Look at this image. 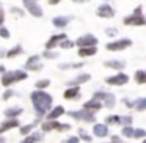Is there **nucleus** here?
Segmentation results:
<instances>
[{
    "label": "nucleus",
    "instance_id": "7ed1b4c3",
    "mask_svg": "<svg viewBox=\"0 0 146 143\" xmlns=\"http://www.w3.org/2000/svg\"><path fill=\"white\" fill-rule=\"evenodd\" d=\"M140 13H141V7L137 8L132 16H127L126 19H124V24H126V25H145L146 21L143 16H140Z\"/></svg>",
    "mask_w": 146,
    "mask_h": 143
},
{
    "label": "nucleus",
    "instance_id": "e433bc0d",
    "mask_svg": "<svg viewBox=\"0 0 146 143\" xmlns=\"http://www.w3.org/2000/svg\"><path fill=\"white\" fill-rule=\"evenodd\" d=\"M115 33H118L116 29H107V35H111V36H113Z\"/></svg>",
    "mask_w": 146,
    "mask_h": 143
},
{
    "label": "nucleus",
    "instance_id": "2f4dec72",
    "mask_svg": "<svg viewBox=\"0 0 146 143\" xmlns=\"http://www.w3.org/2000/svg\"><path fill=\"white\" fill-rule=\"evenodd\" d=\"M44 57L46 58H55V57H57V52H44Z\"/></svg>",
    "mask_w": 146,
    "mask_h": 143
},
{
    "label": "nucleus",
    "instance_id": "6e6552de",
    "mask_svg": "<svg viewBox=\"0 0 146 143\" xmlns=\"http://www.w3.org/2000/svg\"><path fill=\"white\" fill-rule=\"evenodd\" d=\"M127 80H129V77H127L126 74L119 72L113 77H108L107 83H110V85H124V83H127Z\"/></svg>",
    "mask_w": 146,
    "mask_h": 143
},
{
    "label": "nucleus",
    "instance_id": "a18cd8bd",
    "mask_svg": "<svg viewBox=\"0 0 146 143\" xmlns=\"http://www.w3.org/2000/svg\"><path fill=\"white\" fill-rule=\"evenodd\" d=\"M0 143H3V140H2V138H0Z\"/></svg>",
    "mask_w": 146,
    "mask_h": 143
},
{
    "label": "nucleus",
    "instance_id": "f3484780",
    "mask_svg": "<svg viewBox=\"0 0 146 143\" xmlns=\"http://www.w3.org/2000/svg\"><path fill=\"white\" fill-rule=\"evenodd\" d=\"M105 66L107 68H115V69H123L126 66L124 61H105Z\"/></svg>",
    "mask_w": 146,
    "mask_h": 143
},
{
    "label": "nucleus",
    "instance_id": "58836bf2",
    "mask_svg": "<svg viewBox=\"0 0 146 143\" xmlns=\"http://www.w3.org/2000/svg\"><path fill=\"white\" fill-rule=\"evenodd\" d=\"M11 96H13V91H7V93L3 94V99H10Z\"/></svg>",
    "mask_w": 146,
    "mask_h": 143
},
{
    "label": "nucleus",
    "instance_id": "b1692460",
    "mask_svg": "<svg viewBox=\"0 0 146 143\" xmlns=\"http://www.w3.org/2000/svg\"><path fill=\"white\" fill-rule=\"evenodd\" d=\"M58 124L57 123H54V121H50V123H46V124H42V129L44 130H50V129H54V127H57Z\"/></svg>",
    "mask_w": 146,
    "mask_h": 143
},
{
    "label": "nucleus",
    "instance_id": "aec40b11",
    "mask_svg": "<svg viewBox=\"0 0 146 143\" xmlns=\"http://www.w3.org/2000/svg\"><path fill=\"white\" fill-rule=\"evenodd\" d=\"M77 94H79V88H69V90L64 91V98L66 99H72V98H76Z\"/></svg>",
    "mask_w": 146,
    "mask_h": 143
},
{
    "label": "nucleus",
    "instance_id": "423d86ee",
    "mask_svg": "<svg viewBox=\"0 0 146 143\" xmlns=\"http://www.w3.org/2000/svg\"><path fill=\"white\" fill-rule=\"evenodd\" d=\"M130 44H132L130 39H119V41L110 43V44L107 46V49H108V51H123V49L129 47Z\"/></svg>",
    "mask_w": 146,
    "mask_h": 143
},
{
    "label": "nucleus",
    "instance_id": "f03ea898",
    "mask_svg": "<svg viewBox=\"0 0 146 143\" xmlns=\"http://www.w3.org/2000/svg\"><path fill=\"white\" fill-rule=\"evenodd\" d=\"M25 77L27 74L24 71H10L2 76V83H3V86H10L11 83H16L17 80H24Z\"/></svg>",
    "mask_w": 146,
    "mask_h": 143
},
{
    "label": "nucleus",
    "instance_id": "6ab92c4d",
    "mask_svg": "<svg viewBox=\"0 0 146 143\" xmlns=\"http://www.w3.org/2000/svg\"><path fill=\"white\" fill-rule=\"evenodd\" d=\"M63 113H64L63 107H57L55 110H52L50 113H49V120H55V118H58L60 115H63Z\"/></svg>",
    "mask_w": 146,
    "mask_h": 143
},
{
    "label": "nucleus",
    "instance_id": "393cba45",
    "mask_svg": "<svg viewBox=\"0 0 146 143\" xmlns=\"http://www.w3.org/2000/svg\"><path fill=\"white\" fill-rule=\"evenodd\" d=\"M49 83H50V82H49V80H38V82H36V86H38V88L39 90H41V88H46V86H49Z\"/></svg>",
    "mask_w": 146,
    "mask_h": 143
},
{
    "label": "nucleus",
    "instance_id": "4be33fe9",
    "mask_svg": "<svg viewBox=\"0 0 146 143\" xmlns=\"http://www.w3.org/2000/svg\"><path fill=\"white\" fill-rule=\"evenodd\" d=\"M19 113H22V108H8V110H5L7 116H17Z\"/></svg>",
    "mask_w": 146,
    "mask_h": 143
},
{
    "label": "nucleus",
    "instance_id": "c756f323",
    "mask_svg": "<svg viewBox=\"0 0 146 143\" xmlns=\"http://www.w3.org/2000/svg\"><path fill=\"white\" fill-rule=\"evenodd\" d=\"M82 63H76V65H60L61 69H66V68H80Z\"/></svg>",
    "mask_w": 146,
    "mask_h": 143
},
{
    "label": "nucleus",
    "instance_id": "a211bd4d",
    "mask_svg": "<svg viewBox=\"0 0 146 143\" xmlns=\"http://www.w3.org/2000/svg\"><path fill=\"white\" fill-rule=\"evenodd\" d=\"M101 107H102L101 102H98L96 99H93V101H90V102H86V104H85V110H90V108L98 110V108H101Z\"/></svg>",
    "mask_w": 146,
    "mask_h": 143
},
{
    "label": "nucleus",
    "instance_id": "f8f14e48",
    "mask_svg": "<svg viewBox=\"0 0 146 143\" xmlns=\"http://www.w3.org/2000/svg\"><path fill=\"white\" fill-rule=\"evenodd\" d=\"M93 132H94L98 137H105L108 134V129H107V126H104V124H96L94 129H93Z\"/></svg>",
    "mask_w": 146,
    "mask_h": 143
},
{
    "label": "nucleus",
    "instance_id": "ddd939ff",
    "mask_svg": "<svg viewBox=\"0 0 146 143\" xmlns=\"http://www.w3.org/2000/svg\"><path fill=\"white\" fill-rule=\"evenodd\" d=\"M52 22H54V25L55 27H66L68 25V22H69V19H68V17H64V16H57V17H54V21H52Z\"/></svg>",
    "mask_w": 146,
    "mask_h": 143
},
{
    "label": "nucleus",
    "instance_id": "c85d7f7f",
    "mask_svg": "<svg viewBox=\"0 0 146 143\" xmlns=\"http://www.w3.org/2000/svg\"><path fill=\"white\" fill-rule=\"evenodd\" d=\"M123 134H124L126 137H132V135H133V129H132V127H124V129H123Z\"/></svg>",
    "mask_w": 146,
    "mask_h": 143
},
{
    "label": "nucleus",
    "instance_id": "20e7f679",
    "mask_svg": "<svg viewBox=\"0 0 146 143\" xmlns=\"http://www.w3.org/2000/svg\"><path fill=\"white\" fill-rule=\"evenodd\" d=\"M24 5L27 7L29 13H32L33 16H36V17H41L42 16V10L39 8L38 0H24Z\"/></svg>",
    "mask_w": 146,
    "mask_h": 143
},
{
    "label": "nucleus",
    "instance_id": "79ce46f5",
    "mask_svg": "<svg viewBox=\"0 0 146 143\" xmlns=\"http://www.w3.org/2000/svg\"><path fill=\"white\" fill-rule=\"evenodd\" d=\"M72 2H79V3H82V2H88V0H72Z\"/></svg>",
    "mask_w": 146,
    "mask_h": 143
},
{
    "label": "nucleus",
    "instance_id": "49530a36",
    "mask_svg": "<svg viewBox=\"0 0 146 143\" xmlns=\"http://www.w3.org/2000/svg\"><path fill=\"white\" fill-rule=\"evenodd\" d=\"M143 143H146V140H145V142H143Z\"/></svg>",
    "mask_w": 146,
    "mask_h": 143
},
{
    "label": "nucleus",
    "instance_id": "4468645a",
    "mask_svg": "<svg viewBox=\"0 0 146 143\" xmlns=\"http://www.w3.org/2000/svg\"><path fill=\"white\" fill-rule=\"evenodd\" d=\"M64 38H66L64 35H57V36H52V38L49 39V43H47V46H46V47H47V49H54L55 46H57V43L60 41V39H64Z\"/></svg>",
    "mask_w": 146,
    "mask_h": 143
},
{
    "label": "nucleus",
    "instance_id": "5701e85b",
    "mask_svg": "<svg viewBox=\"0 0 146 143\" xmlns=\"http://www.w3.org/2000/svg\"><path fill=\"white\" fill-rule=\"evenodd\" d=\"M86 80H90V76L88 74H83V76L76 77L74 80H71V83H82V82H86Z\"/></svg>",
    "mask_w": 146,
    "mask_h": 143
},
{
    "label": "nucleus",
    "instance_id": "a878e982",
    "mask_svg": "<svg viewBox=\"0 0 146 143\" xmlns=\"http://www.w3.org/2000/svg\"><path fill=\"white\" fill-rule=\"evenodd\" d=\"M21 52H22V49H21V47H14V49H11V51L8 52L7 55H8V57H10V58H11V57H14V55L21 54Z\"/></svg>",
    "mask_w": 146,
    "mask_h": 143
},
{
    "label": "nucleus",
    "instance_id": "c03bdc74",
    "mask_svg": "<svg viewBox=\"0 0 146 143\" xmlns=\"http://www.w3.org/2000/svg\"><path fill=\"white\" fill-rule=\"evenodd\" d=\"M2 55H3V52H0V57H2Z\"/></svg>",
    "mask_w": 146,
    "mask_h": 143
},
{
    "label": "nucleus",
    "instance_id": "1a4fd4ad",
    "mask_svg": "<svg viewBox=\"0 0 146 143\" xmlns=\"http://www.w3.org/2000/svg\"><path fill=\"white\" fill-rule=\"evenodd\" d=\"M113 14H115V10L110 5H101L98 8V16H101V17H111Z\"/></svg>",
    "mask_w": 146,
    "mask_h": 143
},
{
    "label": "nucleus",
    "instance_id": "bb28decb",
    "mask_svg": "<svg viewBox=\"0 0 146 143\" xmlns=\"http://www.w3.org/2000/svg\"><path fill=\"white\" fill-rule=\"evenodd\" d=\"M137 108H138V110L146 108V98L145 99H138V101H137Z\"/></svg>",
    "mask_w": 146,
    "mask_h": 143
},
{
    "label": "nucleus",
    "instance_id": "c9c22d12",
    "mask_svg": "<svg viewBox=\"0 0 146 143\" xmlns=\"http://www.w3.org/2000/svg\"><path fill=\"white\" fill-rule=\"evenodd\" d=\"M0 36H3V38H8L10 36V33H8L7 29H0Z\"/></svg>",
    "mask_w": 146,
    "mask_h": 143
},
{
    "label": "nucleus",
    "instance_id": "9b49d317",
    "mask_svg": "<svg viewBox=\"0 0 146 143\" xmlns=\"http://www.w3.org/2000/svg\"><path fill=\"white\" fill-rule=\"evenodd\" d=\"M38 60H39V57H36V55H35V57H32L29 61H27V65H25V66L29 68V69H33V71H38V69H41V68H42V65L36 63Z\"/></svg>",
    "mask_w": 146,
    "mask_h": 143
},
{
    "label": "nucleus",
    "instance_id": "ea45409f",
    "mask_svg": "<svg viewBox=\"0 0 146 143\" xmlns=\"http://www.w3.org/2000/svg\"><path fill=\"white\" fill-rule=\"evenodd\" d=\"M68 143H79V138H77V137H72V138L68 140Z\"/></svg>",
    "mask_w": 146,
    "mask_h": 143
},
{
    "label": "nucleus",
    "instance_id": "f704fd0d",
    "mask_svg": "<svg viewBox=\"0 0 146 143\" xmlns=\"http://www.w3.org/2000/svg\"><path fill=\"white\" fill-rule=\"evenodd\" d=\"M38 138H39V137H29V138H25L22 143H33V142H36Z\"/></svg>",
    "mask_w": 146,
    "mask_h": 143
},
{
    "label": "nucleus",
    "instance_id": "473e14b6",
    "mask_svg": "<svg viewBox=\"0 0 146 143\" xmlns=\"http://www.w3.org/2000/svg\"><path fill=\"white\" fill-rule=\"evenodd\" d=\"M119 120H121V116H110L108 118V123L115 124V123H119Z\"/></svg>",
    "mask_w": 146,
    "mask_h": 143
},
{
    "label": "nucleus",
    "instance_id": "7c9ffc66",
    "mask_svg": "<svg viewBox=\"0 0 146 143\" xmlns=\"http://www.w3.org/2000/svg\"><path fill=\"white\" fill-rule=\"evenodd\" d=\"M60 47H63V49H71V47H72V43L66 39V41H63V43L60 44Z\"/></svg>",
    "mask_w": 146,
    "mask_h": 143
},
{
    "label": "nucleus",
    "instance_id": "f257e3e1",
    "mask_svg": "<svg viewBox=\"0 0 146 143\" xmlns=\"http://www.w3.org/2000/svg\"><path fill=\"white\" fill-rule=\"evenodd\" d=\"M32 101H33V104H35V107H36V112L41 113V115L46 113L47 108L50 107V104H52L50 94H47V93H44V91L32 93Z\"/></svg>",
    "mask_w": 146,
    "mask_h": 143
},
{
    "label": "nucleus",
    "instance_id": "412c9836",
    "mask_svg": "<svg viewBox=\"0 0 146 143\" xmlns=\"http://www.w3.org/2000/svg\"><path fill=\"white\" fill-rule=\"evenodd\" d=\"M135 79L138 83H146V71H137Z\"/></svg>",
    "mask_w": 146,
    "mask_h": 143
},
{
    "label": "nucleus",
    "instance_id": "0eeeda50",
    "mask_svg": "<svg viewBox=\"0 0 146 143\" xmlns=\"http://www.w3.org/2000/svg\"><path fill=\"white\" fill-rule=\"evenodd\" d=\"M94 99H96V101L102 99V101H104V104L107 105V107H113V104H115V96L110 94V93H96Z\"/></svg>",
    "mask_w": 146,
    "mask_h": 143
},
{
    "label": "nucleus",
    "instance_id": "dca6fc26",
    "mask_svg": "<svg viewBox=\"0 0 146 143\" xmlns=\"http://www.w3.org/2000/svg\"><path fill=\"white\" fill-rule=\"evenodd\" d=\"M93 54H96V47H94V46H93V47H83V49H80V51H79L80 57H88V55H93Z\"/></svg>",
    "mask_w": 146,
    "mask_h": 143
},
{
    "label": "nucleus",
    "instance_id": "72a5a7b5",
    "mask_svg": "<svg viewBox=\"0 0 146 143\" xmlns=\"http://www.w3.org/2000/svg\"><path fill=\"white\" fill-rule=\"evenodd\" d=\"M33 126H35V124H30V126H24L22 129H21V132H22V134H27V132H30Z\"/></svg>",
    "mask_w": 146,
    "mask_h": 143
},
{
    "label": "nucleus",
    "instance_id": "9d476101",
    "mask_svg": "<svg viewBox=\"0 0 146 143\" xmlns=\"http://www.w3.org/2000/svg\"><path fill=\"white\" fill-rule=\"evenodd\" d=\"M71 116H74V118H80V120H86V121H94V118H93V115L90 113L88 110H85L83 108L82 112H71Z\"/></svg>",
    "mask_w": 146,
    "mask_h": 143
},
{
    "label": "nucleus",
    "instance_id": "a19ab883",
    "mask_svg": "<svg viewBox=\"0 0 146 143\" xmlns=\"http://www.w3.org/2000/svg\"><path fill=\"white\" fill-rule=\"evenodd\" d=\"M58 2H60V0H49V3H54V5L58 3Z\"/></svg>",
    "mask_w": 146,
    "mask_h": 143
},
{
    "label": "nucleus",
    "instance_id": "cd10ccee",
    "mask_svg": "<svg viewBox=\"0 0 146 143\" xmlns=\"http://www.w3.org/2000/svg\"><path fill=\"white\" fill-rule=\"evenodd\" d=\"M146 135V132L143 129H137V130H133V135L132 137H137V138H140V137H145Z\"/></svg>",
    "mask_w": 146,
    "mask_h": 143
},
{
    "label": "nucleus",
    "instance_id": "4c0bfd02",
    "mask_svg": "<svg viewBox=\"0 0 146 143\" xmlns=\"http://www.w3.org/2000/svg\"><path fill=\"white\" fill-rule=\"evenodd\" d=\"M3 19H5V13H3V10L0 8V25L3 24Z\"/></svg>",
    "mask_w": 146,
    "mask_h": 143
},
{
    "label": "nucleus",
    "instance_id": "2eb2a0df",
    "mask_svg": "<svg viewBox=\"0 0 146 143\" xmlns=\"http://www.w3.org/2000/svg\"><path fill=\"white\" fill-rule=\"evenodd\" d=\"M17 124H19V123H17V120H10V121H7L5 124H2V126H0V134L5 132V130H8V129H11V127H16Z\"/></svg>",
    "mask_w": 146,
    "mask_h": 143
},
{
    "label": "nucleus",
    "instance_id": "39448f33",
    "mask_svg": "<svg viewBox=\"0 0 146 143\" xmlns=\"http://www.w3.org/2000/svg\"><path fill=\"white\" fill-rule=\"evenodd\" d=\"M94 44H98V38L93 35H85L82 36V38L77 39V46H80V47H93Z\"/></svg>",
    "mask_w": 146,
    "mask_h": 143
},
{
    "label": "nucleus",
    "instance_id": "37998d69",
    "mask_svg": "<svg viewBox=\"0 0 146 143\" xmlns=\"http://www.w3.org/2000/svg\"><path fill=\"white\" fill-rule=\"evenodd\" d=\"M3 71H5V68H3V66H0V72H3Z\"/></svg>",
    "mask_w": 146,
    "mask_h": 143
}]
</instances>
